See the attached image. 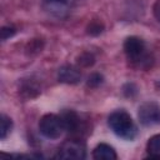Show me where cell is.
Instances as JSON below:
<instances>
[{"mask_svg":"<svg viewBox=\"0 0 160 160\" xmlns=\"http://www.w3.org/2000/svg\"><path fill=\"white\" fill-rule=\"evenodd\" d=\"M139 120L145 126L155 125L160 121V106L154 101H148L140 105L138 112Z\"/></svg>","mask_w":160,"mask_h":160,"instance_id":"cell-5","label":"cell"},{"mask_svg":"<svg viewBox=\"0 0 160 160\" xmlns=\"http://www.w3.org/2000/svg\"><path fill=\"white\" fill-rule=\"evenodd\" d=\"M68 1L69 0H45V2L50 6H64L68 4Z\"/></svg>","mask_w":160,"mask_h":160,"instance_id":"cell-14","label":"cell"},{"mask_svg":"<svg viewBox=\"0 0 160 160\" xmlns=\"http://www.w3.org/2000/svg\"><path fill=\"white\" fill-rule=\"evenodd\" d=\"M101 31H102V24H101L100 21L94 20V21L90 22V25H89V28H88V32H89V34H91V35H98V34H100Z\"/></svg>","mask_w":160,"mask_h":160,"instance_id":"cell-11","label":"cell"},{"mask_svg":"<svg viewBox=\"0 0 160 160\" xmlns=\"http://www.w3.org/2000/svg\"><path fill=\"white\" fill-rule=\"evenodd\" d=\"M145 42L136 36H130L125 40L124 42V51L128 56V59L134 62L136 66L142 68L145 65V68H148L150 65L149 61V56L145 52Z\"/></svg>","mask_w":160,"mask_h":160,"instance_id":"cell-2","label":"cell"},{"mask_svg":"<svg viewBox=\"0 0 160 160\" xmlns=\"http://www.w3.org/2000/svg\"><path fill=\"white\" fill-rule=\"evenodd\" d=\"M11 128H12V122H11V119L8 118L6 115H1V121H0V138L4 140L8 134L11 131Z\"/></svg>","mask_w":160,"mask_h":160,"instance_id":"cell-10","label":"cell"},{"mask_svg":"<svg viewBox=\"0 0 160 160\" xmlns=\"http://www.w3.org/2000/svg\"><path fill=\"white\" fill-rule=\"evenodd\" d=\"M146 150H148V154L150 158L160 159V134L154 135L149 139Z\"/></svg>","mask_w":160,"mask_h":160,"instance_id":"cell-9","label":"cell"},{"mask_svg":"<svg viewBox=\"0 0 160 160\" xmlns=\"http://www.w3.org/2000/svg\"><path fill=\"white\" fill-rule=\"evenodd\" d=\"M92 158L96 160H115L118 156L115 150L110 145L99 144L92 151Z\"/></svg>","mask_w":160,"mask_h":160,"instance_id":"cell-8","label":"cell"},{"mask_svg":"<svg viewBox=\"0 0 160 160\" xmlns=\"http://www.w3.org/2000/svg\"><path fill=\"white\" fill-rule=\"evenodd\" d=\"M1 34H2V40H5V39H8L15 34V29L14 28H2Z\"/></svg>","mask_w":160,"mask_h":160,"instance_id":"cell-13","label":"cell"},{"mask_svg":"<svg viewBox=\"0 0 160 160\" xmlns=\"http://www.w3.org/2000/svg\"><path fill=\"white\" fill-rule=\"evenodd\" d=\"M102 82V76L100 74H92L89 76V80H88V85L91 86V88H96L99 86L100 84Z\"/></svg>","mask_w":160,"mask_h":160,"instance_id":"cell-12","label":"cell"},{"mask_svg":"<svg viewBox=\"0 0 160 160\" xmlns=\"http://www.w3.org/2000/svg\"><path fill=\"white\" fill-rule=\"evenodd\" d=\"M152 10H154V15H155L156 20L160 22V0H158V1L154 4Z\"/></svg>","mask_w":160,"mask_h":160,"instance_id":"cell-15","label":"cell"},{"mask_svg":"<svg viewBox=\"0 0 160 160\" xmlns=\"http://www.w3.org/2000/svg\"><path fill=\"white\" fill-rule=\"evenodd\" d=\"M61 119H62V122H64V128L65 130H68L69 132L71 134H80L84 129V124L80 119V116L72 111V110H65L61 115Z\"/></svg>","mask_w":160,"mask_h":160,"instance_id":"cell-6","label":"cell"},{"mask_svg":"<svg viewBox=\"0 0 160 160\" xmlns=\"http://www.w3.org/2000/svg\"><path fill=\"white\" fill-rule=\"evenodd\" d=\"M59 158L68 159V160H80L85 158V144L76 138L66 140L60 150H59Z\"/></svg>","mask_w":160,"mask_h":160,"instance_id":"cell-4","label":"cell"},{"mask_svg":"<svg viewBox=\"0 0 160 160\" xmlns=\"http://www.w3.org/2000/svg\"><path fill=\"white\" fill-rule=\"evenodd\" d=\"M39 130L48 139H58L60 138L65 128L61 116H58L55 114H48L41 118L39 122Z\"/></svg>","mask_w":160,"mask_h":160,"instance_id":"cell-3","label":"cell"},{"mask_svg":"<svg viewBox=\"0 0 160 160\" xmlns=\"http://www.w3.org/2000/svg\"><path fill=\"white\" fill-rule=\"evenodd\" d=\"M59 81L65 82V84H76L80 81L81 79V74L80 71L71 65H65L62 68H60L59 74H58Z\"/></svg>","mask_w":160,"mask_h":160,"instance_id":"cell-7","label":"cell"},{"mask_svg":"<svg viewBox=\"0 0 160 160\" xmlns=\"http://www.w3.org/2000/svg\"><path fill=\"white\" fill-rule=\"evenodd\" d=\"M110 129L121 139L132 140L136 135V126L131 116L124 110H116L109 116Z\"/></svg>","mask_w":160,"mask_h":160,"instance_id":"cell-1","label":"cell"}]
</instances>
